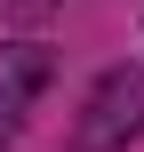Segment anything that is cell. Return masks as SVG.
Returning a JSON list of instances; mask_svg holds the SVG:
<instances>
[{
    "instance_id": "2",
    "label": "cell",
    "mask_w": 144,
    "mask_h": 152,
    "mask_svg": "<svg viewBox=\"0 0 144 152\" xmlns=\"http://www.w3.org/2000/svg\"><path fill=\"white\" fill-rule=\"evenodd\" d=\"M48 88V48H0V144L24 128V112H32V96Z\"/></svg>"
},
{
    "instance_id": "1",
    "label": "cell",
    "mask_w": 144,
    "mask_h": 152,
    "mask_svg": "<svg viewBox=\"0 0 144 152\" xmlns=\"http://www.w3.org/2000/svg\"><path fill=\"white\" fill-rule=\"evenodd\" d=\"M136 128H144V72L120 64V72L96 80V96H88L80 128H72V152H120Z\"/></svg>"
}]
</instances>
